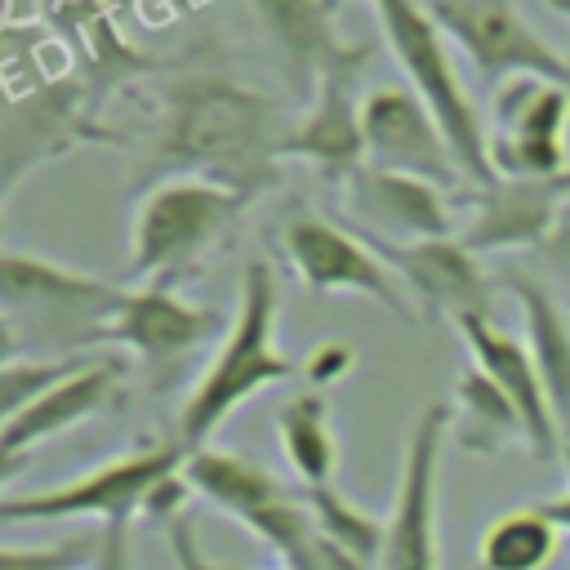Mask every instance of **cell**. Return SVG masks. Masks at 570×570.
<instances>
[{
    "mask_svg": "<svg viewBox=\"0 0 570 570\" xmlns=\"http://www.w3.org/2000/svg\"><path fill=\"white\" fill-rule=\"evenodd\" d=\"M543 258L557 267V272H566L570 276V218H561V227L552 232V240L543 245Z\"/></svg>",
    "mask_w": 570,
    "mask_h": 570,
    "instance_id": "32",
    "label": "cell"
},
{
    "mask_svg": "<svg viewBox=\"0 0 570 570\" xmlns=\"http://www.w3.org/2000/svg\"><path fill=\"white\" fill-rule=\"evenodd\" d=\"M187 463V450L178 441L169 445H147V450H129L111 463L89 468L76 481L36 490V494H4L0 499V517L4 521H58V517H98L107 525L129 521L138 508L151 503V494L178 476Z\"/></svg>",
    "mask_w": 570,
    "mask_h": 570,
    "instance_id": "6",
    "label": "cell"
},
{
    "mask_svg": "<svg viewBox=\"0 0 570 570\" xmlns=\"http://www.w3.org/2000/svg\"><path fill=\"white\" fill-rule=\"evenodd\" d=\"M383 40L392 49V58L401 62L410 89L423 98V107L436 116L463 178H472L476 187H490L499 174L490 165V138L481 129V116L454 71L445 31L432 22V13L423 9V0H374Z\"/></svg>",
    "mask_w": 570,
    "mask_h": 570,
    "instance_id": "4",
    "label": "cell"
},
{
    "mask_svg": "<svg viewBox=\"0 0 570 570\" xmlns=\"http://www.w3.org/2000/svg\"><path fill=\"white\" fill-rule=\"evenodd\" d=\"M570 200V169L552 178H494L490 187L468 191L472 218L463 227V245L472 254L499 249H543L561 227V205Z\"/></svg>",
    "mask_w": 570,
    "mask_h": 570,
    "instance_id": "14",
    "label": "cell"
},
{
    "mask_svg": "<svg viewBox=\"0 0 570 570\" xmlns=\"http://www.w3.org/2000/svg\"><path fill=\"white\" fill-rule=\"evenodd\" d=\"M120 379H125V365L116 356H94L80 374H71L67 383H58L53 392H45L40 401H31L27 410L9 414L4 428H0V454H4V476H13L18 459L27 450H36L40 441L94 419L98 410H107L120 392Z\"/></svg>",
    "mask_w": 570,
    "mask_h": 570,
    "instance_id": "20",
    "label": "cell"
},
{
    "mask_svg": "<svg viewBox=\"0 0 570 570\" xmlns=\"http://www.w3.org/2000/svg\"><path fill=\"white\" fill-rule=\"evenodd\" d=\"M276 436L285 450V463L303 485H330L338 468V445L330 432V405L321 392H294L276 410Z\"/></svg>",
    "mask_w": 570,
    "mask_h": 570,
    "instance_id": "23",
    "label": "cell"
},
{
    "mask_svg": "<svg viewBox=\"0 0 570 570\" xmlns=\"http://www.w3.org/2000/svg\"><path fill=\"white\" fill-rule=\"evenodd\" d=\"M183 476L191 494L209 499L214 508L232 512L240 525H249L281 561L285 570H365L356 557L334 548L325 530L316 525L303 490H285L281 476H272L263 463L227 454V450H191L183 463Z\"/></svg>",
    "mask_w": 570,
    "mask_h": 570,
    "instance_id": "3",
    "label": "cell"
},
{
    "mask_svg": "<svg viewBox=\"0 0 570 570\" xmlns=\"http://www.w3.org/2000/svg\"><path fill=\"white\" fill-rule=\"evenodd\" d=\"M76 102H80V89L71 80L13 94L4 111V196L22 183L31 165L67 147H80L89 138H102V129L89 120V107H76Z\"/></svg>",
    "mask_w": 570,
    "mask_h": 570,
    "instance_id": "18",
    "label": "cell"
},
{
    "mask_svg": "<svg viewBox=\"0 0 570 570\" xmlns=\"http://www.w3.org/2000/svg\"><path fill=\"white\" fill-rule=\"evenodd\" d=\"M347 187V205L361 218L356 227L383 240H441L454 236V214L450 200L441 196L436 183L410 178V174H392L379 165H356L347 174H338Z\"/></svg>",
    "mask_w": 570,
    "mask_h": 570,
    "instance_id": "15",
    "label": "cell"
},
{
    "mask_svg": "<svg viewBox=\"0 0 570 570\" xmlns=\"http://www.w3.org/2000/svg\"><path fill=\"white\" fill-rule=\"evenodd\" d=\"M249 196L205 183V178H165L142 191L129 232V276L169 285L200 267V258L232 232Z\"/></svg>",
    "mask_w": 570,
    "mask_h": 570,
    "instance_id": "5",
    "label": "cell"
},
{
    "mask_svg": "<svg viewBox=\"0 0 570 570\" xmlns=\"http://www.w3.org/2000/svg\"><path fill=\"white\" fill-rule=\"evenodd\" d=\"M334 4H343V0H334Z\"/></svg>",
    "mask_w": 570,
    "mask_h": 570,
    "instance_id": "35",
    "label": "cell"
},
{
    "mask_svg": "<svg viewBox=\"0 0 570 570\" xmlns=\"http://www.w3.org/2000/svg\"><path fill=\"white\" fill-rule=\"evenodd\" d=\"M352 365H356V352H352L347 343H316V347L307 352V361H303V374H307L316 387H330V383H338Z\"/></svg>",
    "mask_w": 570,
    "mask_h": 570,
    "instance_id": "29",
    "label": "cell"
},
{
    "mask_svg": "<svg viewBox=\"0 0 570 570\" xmlns=\"http://www.w3.org/2000/svg\"><path fill=\"white\" fill-rule=\"evenodd\" d=\"M552 9H557V13H566V18H570V0H552Z\"/></svg>",
    "mask_w": 570,
    "mask_h": 570,
    "instance_id": "34",
    "label": "cell"
},
{
    "mask_svg": "<svg viewBox=\"0 0 570 570\" xmlns=\"http://www.w3.org/2000/svg\"><path fill=\"white\" fill-rule=\"evenodd\" d=\"M94 570H134V557H129V521L107 525L98 534V561H94Z\"/></svg>",
    "mask_w": 570,
    "mask_h": 570,
    "instance_id": "30",
    "label": "cell"
},
{
    "mask_svg": "<svg viewBox=\"0 0 570 570\" xmlns=\"http://www.w3.org/2000/svg\"><path fill=\"white\" fill-rule=\"evenodd\" d=\"M361 236L392 267V276L414 289V298L423 307H432L450 321L494 316L490 276L481 272L476 254L459 236H441V240H383V236H370V232H361Z\"/></svg>",
    "mask_w": 570,
    "mask_h": 570,
    "instance_id": "13",
    "label": "cell"
},
{
    "mask_svg": "<svg viewBox=\"0 0 570 570\" xmlns=\"http://www.w3.org/2000/svg\"><path fill=\"white\" fill-rule=\"evenodd\" d=\"M454 330L468 343L472 365L481 374H490L494 387L517 405L521 428H525V445L539 459H557V450H561V423L552 414V401L543 392V379H539V365H534L530 347L521 338H512L508 330H499L494 316H459Z\"/></svg>",
    "mask_w": 570,
    "mask_h": 570,
    "instance_id": "16",
    "label": "cell"
},
{
    "mask_svg": "<svg viewBox=\"0 0 570 570\" xmlns=\"http://www.w3.org/2000/svg\"><path fill=\"white\" fill-rule=\"evenodd\" d=\"M361 62L321 80L307 116L285 134L281 160H312L330 174H347L365 165V129H361V98H356Z\"/></svg>",
    "mask_w": 570,
    "mask_h": 570,
    "instance_id": "21",
    "label": "cell"
},
{
    "mask_svg": "<svg viewBox=\"0 0 570 570\" xmlns=\"http://www.w3.org/2000/svg\"><path fill=\"white\" fill-rule=\"evenodd\" d=\"M98 561V539L76 534L53 548H0V570H85Z\"/></svg>",
    "mask_w": 570,
    "mask_h": 570,
    "instance_id": "28",
    "label": "cell"
},
{
    "mask_svg": "<svg viewBox=\"0 0 570 570\" xmlns=\"http://www.w3.org/2000/svg\"><path fill=\"white\" fill-rule=\"evenodd\" d=\"M276 312H281V285L267 258L245 263L240 272V298L227 321V334L196 379L191 396L178 410V445L205 450V441L240 410L249 396H258L272 383H285L298 374V365L276 347Z\"/></svg>",
    "mask_w": 570,
    "mask_h": 570,
    "instance_id": "2",
    "label": "cell"
},
{
    "mask_svg": "<svg viewBox=\"0 0 570 570\" xmlns=\"http://www.w3.org/2000/svg\"><path fill=\"white\" fill-rule=\"evenodd\" d=\"M285 134V111L272 94L223 71L183 76L165 94V120L138 178L147 187L205 178L254 200L276 183Z\"/></svg>",
    "mask_w": 570,
    "mask_h": 570,
    "instance_id": "1",
    "label": "cell"
},
{
    "mask_svg": "<svg viewBox=\"0 0 570 570\" xmlns=\"http://www.w3.org/2000/svg\"><path fill=\"white\" fill-rule=\"evenodd\" d=\"M281 245H285L289 272L312 294H365L379 307L396 312L401 321H414V307L396 289L401 281L392 276V267L370 249V240L356 227H343V223L316 218V214H294L281 232Z\"/></svg>",
    "mask_w": 570,
    "mask_h": 570,
    "instance_id": "8",
    "label": "cell"
},
{
    "mask_svg": "<svg viewBox=\"0 0 570 570\" xmlns=\"http://www.w3.org/2000/svg\"><path fill=\"white\" fill-rule=\"evenodd\" d=\"M503 285L512 289L521 321H525V347L539 365L543 392L552 401V414L561 423V432H570V316L557 307V298L534 285L521 272H503Z\"/></svg>",
    "mask_w": 570,
    "mask_h": 570,
    "instance_id": "22",
    "label": "cell"
},
{
    "mask_svg": "<svg viewBox=\"0 0 570 570\" xmlns=\"http://www.w3.org/2000/svg\"><path fill=\"white\" fill-rule=\"evenodd\" d=\"M561 525L539 508H512L481 534V570H543L557 557Z\"/></svg>",
    "mask_w": 570,
    "mask_h": 570,
    "instance_id": "24",
    "label": "cell"
},
{
    "mask_svg": "<svg viewBox=\"0 0 570 570\" xmlns=\"http://www.w3.org/2000/svg\"><path fill=\"white\" fill-rule=\"evenodd\" d=\"M454 396H459V405H463V445L468 450H494V445H503V441H512V436H521L525 441V428H521V414H517V405L494 387V379L490 374H481L476 365L454 383Z\"/></svg>",
    "mask_w": 570,
    "mask_h": 570,
    "instance_id": "25",
    "label": "cell"
},
{
    "mask_svg": "<svg viewBox=\"0 0 570 570\" xmlns=\"http://www.w3.org/2000/svg\"><path fill=\"white\" fill-rule=\"evenodd\" d=\"M303 499L316 517V525L325 530V539L334 548H343L347 557H356L361 566L383 557V539H387V521H379L374 512L347 503L334 485H303Z\"/></svg>",
    "mask_w": 570,
    "mask_h": 570,
    "instance_id": "26",
    "label": "cell"
},
{
    "mask_svg": "<svg viewBox=\"0 0 570 570\" xmlns=\"http://www.w3.org/2000/svg\"><path fill=\"white\" fill-rule=\"evenodd\" d=\"M169 543H174V561L178 570H236V566H214L196 552V539H191V521L187 517H174L169 521Z\"/></svg>",
    "mask_w": 570,
    "mask_h": 570,
    "instance_id": "31",
    "label": "cell"
},
{
    "mask_svg": "<svg viewBox=\"0 0 570 570\" xmlns=\"http://www.w3.org/2000/svg\"><path fill=\"white\" fill-rule=\"evenodd\" d=\"M361 129H365V160L392 174H410L436 187L463 178L436 116L410 85H374L361 98Z\"/></svg>",
    "mask_w": 570,
    "mask_h": 570,
    "instance_id": "12",
    "label": "cell"
},
{
    "mask_svg": "<svg viewBox=\"0 0 570 570\" xmlns=\"http://www.w3.org/2000/svg\"><path fill=\"white\" fill-rule=\"evenodd\" d=\"M218 330V312L178 298L169 285L129 289V303L94 334V343L129 347L142 361H174L200 347Z\"/></svg>",
    "mask_w": 570,
    "mask_h": 570,
    "instance_id": "19",
    "label": "cell"
},
{
    "mask_svg": "<svg viewBox=\"0 0 570 570\" xmlns=\"http://www.w3.org/2000/svg\"><path fill=\"white\" fill-rule=\"evenodd\" d=\"M450 428H454V410L445 401L419 410L405 441L401 485L387 517L379 570H436V476Z\"/></svg>",
    "mask_w": 570,
    "mask_h": 570,
    "instance_id": "9",
    "label": "cell"
},
{
    "mask_svg": "<svg viewBox=\"0 0 570 570\" xmlns=\"http://www.w3.org/2000/svg\"><path fill=\"white\" fill-rule=\"evenodd\" d=\"M334 9H338L334 0H254V13L263 22V31L272 36L276 53L285 58L289 89L307 102L316 98L325 76L370 58L365 45L352 49V45L338 40Z\"/></svg>",
    "mask_w": 570,
    "mask_h": 570,
    "instance_id": "17",
    "label": "cell"
},
{
    "mask_svg": "<svg viewBox=\"0 0 570 570\" xmlns=\"http://www.w3.org/2000/svg\"><path fill=\"white\" fill-rule=\"evenodd\" d=\"M94 356H9L4 374H0V405L4 419L27 410L31 401H40L45 392H53L58 383H67L71 374H80Z\"/></svg>",
    "mask_w": 570,
    "mask_h": 570,
    "instance_id": "27",
    "label": "cell"
},
{
    "mask_svg": "<svg viewBox=\"0 0 570 570\" xmlns=\"http://www.w3.org/2000/svg\"><path fill=\"white\" fill-rule=\"evenodd\" d=\"M423 9L485 80L539 76L570 89V58L521 18L517 0H423Z\"/></svg>",
    "mask_w": 570,
    "mask_h": 570,
    "instance_id": "7",
    "label": "cell"
},
{
    "mask_svg": "<svg viewBox=\"0 0 570 570\" xmlns=\"http://www.w3.org/2000/svg\"><path fill=\"white\" fill-rule=\"evenodd\" d=\"M566 468H570V445H566ZM539 508H543L561 530H570V490H566V494H557V499H543Z\"/></svg>",
    "mask_w": 570,
    "mask_h": 570,
    "instance_id": "33",
    "label": "cell"
},
{
    "mask_svg": "<svg viewBox=\"0 0 570 570\" xmlns=\"http://www.w3.org/2000/svg\"><path fill=\"white\" fill-rule=\"evenodd\" d=\"M499 134L490 138V165L499 178H552L566 174V125H570V89L517 76L494 94Z\"/></svg>",
    "mask_w": 570,
    "mask_h": 570,
    "instance_id": "10",
    "label": "cell"
},
{
    "mask_svg": "<svg viewBox=\"0 0 570 570\" xmlns=\"http://www.w3.org/2000/svg\"><path fill=\"white\" fill-rule=\"evenodd\" d=\"M0 298H4L9 321L27 312L45 325H80L85 343H94V334L129 303V289H120L102 276L71 272V267H62L45 254L4 249V258H0Z\"/></svg>",
    "mask_w": 570,
    "mask_h": 570,
    "instance_id": "11",
    "label": "cell"
}]
</instances>
